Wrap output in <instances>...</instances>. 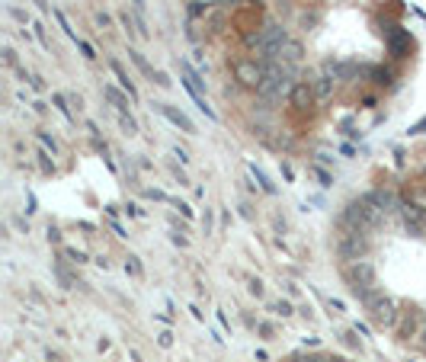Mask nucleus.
Masks as SVG:
<instances>
[{"label": "nucleus", "mask_w": 426, "mask_h": 362, "mask_svg": "<svg viewBox=\"0 0 426 362\" xmlns=\"http://www.w3.org/2000/svg\"><path fill=\"white\" fill-rule=\"evenodd\" d=\"M234 77H237L244 87L259 90V84L266 81V61H259V58H241V61L234 65Z\"/></svg>", "instance_id": "1"}, {"label": "nucleus", "mask_w": 426, "mask_h": 362, "mask_svg": "<svg viewBox=\"0 0 426 362\" xmlns=\"http://www.w3.org/2000/svg\"><path fill=\"white\" fill-rule=\"evenodd\" d=\"M365 251H369V241L362 231H346L337 244V253H340L346 263H356V260H365Z\"/></svg>", "instance_id": "2"}, {"label": "nucleus", "mask_w": 426, "mask_h": 362, "mask_svg": "<svg viewBox=\"0 0 426 362\" xmlns=\"http://www.w3.org/2000/svg\"><path fill=\"white\" fill-rule=\"evenodd\" d=\"M385 42H388V52L391 58H407L410 55V48H414V39H410L407 29H401V26H391L388 32H385Z\"/></svg>", "instance_id": "3"}, {"label": "nucleus", "mask_w": 426, "mask_h": 362, "mask_svg": "<svg viewBox=\"0 0 426 362\" xmlns=\"http://www.w3.org/2000/svg\"><path fill=\"white\" fill-rule=\"evenodd\" d=\"M369 315L379 327H394V321H398V308H394V301H391L388 295H379L369 305Z\"/></svg>", "instance_id": "4"}, {"label": "nucleus", "mask_w": 426, "mask_h": 362, "mask_svg": "<svg viewBox=\"0 0 426 362\" xmlns=\"http://www.w3.org/2000/svg\"><path fill=\"white\" fill-rule=\"evenodd\" d=\"M154 109L164 116V119L170 122V125H176L180 131H186V135H195V125H193V119L186 116L183 109H176V106H170V103H154Z\"/></svg>", "instance_id": "5"}, {"label": "nucleus", "mask_w": 426, "mask_h": 362, "mask_svg": "<svg viewBox=\"0 0 426 362\" xmlns=\"http://www.w3.org/2000/svg\"><path fill=\"white\" fill-rule=\"evenodd\" d=\"M346 279L352 286H375V266L369 260H356L346 266Z\"/></svg>", "instance_id": "6"}, {"label": "nucleus", "mask_w": 426, "mask_h": 362, "mask_svg": "<svg viewBox=\"0 0 426 362\" xmlns=\"http://www.w3.org/2000/svg\"><path fill=\"white\" fill-rule=\"evenodd\" d=\"M301 58H305V48H301V42H298V39H288V42H282V48L276 52V58H273V61H282V65H292V67H295Z\"/></svg>", "instance_id": "7"}, {"label": "nucleus", "mask_w": 426, "mask_h": 362, "mask_svg": "<svg viewBox=\"0 0 426 362\" xmlns=\"http://www.w3.org/2000/svg\"><path fill=\"white\" fill-rule=\"evenodd\" d=\"M288 100H292V106H295L298 112H308V106L315 103V90H311V84H308V81H298Z\"/></svg>", "instance_id": "8"}, {"label": "nucleus", "mask_w": 426, "mask_h": 362, "mask_svg": "<svg viewBox=\"0 0 426 362\" xmlns=\"http://www.w3.org/2000/svg\"><path fill=\"white\" fill-rule=\"evenodd\" d=\"M109 71H112V74H116V81H119V87H122V90L129 93L131 100H138V90H135V84H131V77L125 74V71H122V65H119V61H116V58H112V61H109Z\"/></svg>", "instance_id": "9"}, {"label": "nucleus", "mask_w": 426, "mask_h": 362, "mask_svg": "<svg viewBox=\"0 0 426 362\" xmlns=\"http://www.w3.org/2000/svg\"><path fill=\"white\" fill-rule=\"evenodd\" d=\"M103 96H106V100H109L112 106H116V112H129V100H131V96H125V93L116 90L112 84L103 87Z\"/></svg>", "instance_id": "10"}, {"label": "nucleus", "mask_w": 426, "mask_h": 362, "mask_svg": "<svg viewBox=\"0 0 426 362\" xmlns=\"http://www.w3.org/2000/svg\"><path fill=\"white\" fill-rule=\"evenodd\" d=\"M369 199H372V202H375V205H379V209H381V212H385V215H388V212H394V205H398V199H394V195H391L388 189H372V193H369Z\"/></svg>", "instance_id": "11"}, {"label": "nucleus", "mask_w": 426, "mask_h": 362, "mask_svg": "<svg viewBox=\"0 0 426 362\" xmlns=\"http://www.w3.org/2000/svg\"><path fill=\"white\" fill-rule=\"evenodd\" d=\"M308 84H311L315 96H321V100L330 96V90H334V81H330V77H315V81H308Z\"/></svg>", "instance_id": "12"}, {"label": "nucleus", "mask_w": 426, "mask_h": 362, "mask_svg": "<svg viewBox=\"0 0 426 362\" xmlns=\"http://www.w3.org/2000/svg\"><path fill=\"white\" fill-rule=\"evenodd\" d=\"M407 205H414V209H420V212L426 215V186H417V189H410Z\"/></svg>", "instance_id": "13"}, {"label": "nucleus", "mask_w": 426, "mask_h": 362, "mask_svg": "<svg viewBox=\"0 0 426 362\" xmlns=\"http://www.w3.org/2000/svg\"><path fill=\"white\" fill-rule=\"evenodd\" d=\"M119 125H122V131H125L129 138H131V135H138V122L131 119L129 112H119Z\"/></svg>", "instance_id": "14"}, {"label": "nucleus", "mask_w": 426, "mask_h": 362, "mask_svg": "<svg viewBox=\"0 0 426 362\" xmlns=\"http://www.w3.org/2000/svg\"><path fill=\"white\" fill-rule=\"evenodd\" d=\"M129 58H131V61H135V65H138V71H141V74H148V77H154V74H158V71H151V65H148V61H145V58H141V52L129 48Z\"/></svg>", "instance_id": "15"}, {"label": "nucleus", "mask_w": 426, "mask_h": 362, "mask_svg": "<svg viewBox=\"0 0 426 362\" xmlns=\"http://www.w3.org/2000/svg\"><path fill=\"white\" fill-rule=\"evenodd\" d=\"M369 74L375 77V84H379V87H388L391 84V71H385V67H369Z\"/></svg>", "instance_id": "16"}, {"label": "nucleus", "mask_w": 426, "mask_h": 362, "mask_svg": "<svg viewBox=\"0 0 426 362\" xmlns=\"http://www.w3.org/2000/svg\"><path fill=\"white\" fill-rule=\"evenodd\" d=\"M32 29H36V39L42 42V48H45V52H52V39H48L45 26H42V23H32Z\"/></svg>", "instance_id": "17"}, {"label": "nucleus", "mask_w": 426, "mask_h": 362, "mask_svg": "<svg viewBox=\"0 0 426 362\" xmlns=\"http://www.w3.org/2000/svg\"><path fill=\"white\" fill-rule=\"evenodd\" d=\"M251 170H253V177H257V183H259V189H263V193H276V186L269 183L263 170H257V167H251Z\"/></svg>", "instance_id": "18"}, {"label": "nucleus", "mask_w": 426, "mask_h": 362, "mask_svg": "<svg viewBox=\"0 0 426 362\" xmlns=\"http://www.w3.org/2000/svg\"><path fill=\"white\" fill-rule=\"evenodd\" d=\"M55 19H58V23H61V29H65V32H67V36H71V39H74V42H81V36H77L74 29H71V23H67V19H65V13H61V10H55Z\"/></svg>", "instance_id": "19"}, {"label": "nucleus", "mask_w": 426, "mask_h": 362, "mask_svg": "<svg viewBox=\"0 0 426 362\" xmlns=\"http://www.w3.org/2000/svg\"><path fill=\"white\" fill-rule=\"evenodd\" d=\"M52 103H55V106H58V112H65L67 119H74V116H71V106H67V100H65V96H61V93H55V96H52Z\"/></svg>", "instance_id": "20"}, {"label": "nucleus", "mask_w": 426, "mask_h": 362, "mask_svg": "<svg viewBox=\"0 0 426 362\" xmlns=\"http://www.w3.org/2000/svg\"><path fill=\"white\" fill-rule=\"evenodd\" d=\"M39 141H42V145H45V148L52 151V154H58V141L52 138V135H48V131H39Z\"/></svg>", "instance_id": "21"}, {"label": "nucleus", "mask_w": 426, "mask_h": 362, "mask_svg": "<svg viewBox=\"0 0 426 362\" xmlns=\"http://www.w3.org/2000/svg\"><path fill=\"white\" fill-rule=\"evenodd\" d=\"M7 13H10V17H13V19H17V23H23V26H26V23H29V17H26V13H23V10H19V7H13V3H7Z\"/></svg>", "instance_id": "22"}, {"label": "nucleus", "mask_w": 426, "mask_h": 362, "mask_svg": "<svg viewBox=\"0 0 426 362\" xmlns=\"http://www.w3.org/2000/svg\"><path fill=\"white\" fill-rule=\"evenodd\" d=\"M273 311H276V315H282V317H292V315H295L288 301H276V305H273Z\"/></svg>", "instance_id": "23"}, {"label": "nucleus", "mask_w": 426, "mask_h": 362, "mask_svg": "<svg viewBox=\"0 0 426 362\" xmlns=\"http://www.w3.org/2000/svg\"><path fill=\"white\" fill-rule=\"evenodd\" d=\"M125 270H129L131 276H141V263H138V257H129V260H125Z\"/></svg>", "instance_id": "24"}, {"label": "nucleus", "mask_w": 426, "mask_h": 362, "mask_svg": "<svg viewBox=\"0 0 426 362\" xmlns=\"http://www.w3.org/2000/svg\"><path fill=\"white\" fill-rule=\"evenodd\" d=\"M77 45H81V52H84V58H90V61H93V58H96V52H93V45H90V42H84V39H81Z\"/></svg>", "instance_id": "25"}, {"label": "nucleus", "mask_w": 426, "mask_h": 362, "mask_svg": "<svg viewBox=\"0 0 426 362\" xmlns=\"http://www.w3.org/2000/svg\"><path fill=\"white\" fill-rule=\"evenodd\" d=\"M65 253H67V257H71V260H74V263H84V260H87L84 253H81V251H74V247H67Z\"/></svg>", "instance_id": "26"}, {"label": "nucleus", "mask_w": 426, "mask_h": 362, "mask_svg": "<svg viewBox=\"0 0 426 362\" xmlns=\"http://www.w3.org/2000/svg\"><path fill=\"white\" fill-rule=\"evenodd\" d=\"M154 84H158V87H170L167 74H164V71H158V74H154Z\"/></svg>", "instance_id": "27"}, {"label": "nucleus", "mask_w": 426, "mask_h": 362, "mask_svg": "<svg viewBox=\"0 0 426 362\" xmlns=\"http://www.w3.org/2000/svg\"><path fill=\"white\" fill-rule=\"evenodd\" d=\"M173 154L180 158V164H189V151H183V148H173Z\"/></svg>", "instance_id": "28"}, {"label": "nucleus", "mask_w": 426, "mask_h": 362, "mask_svg": "<svg viewBox=\"0 0 426 362\" xmlns=\"http://www.w3.org/2000/svg\"><path fill=\"white\" fill-rule=\"evenodd\" d=\"M176 209H180V212L186 215V218H193V209H189V205H183V202H176Z\"/></svg>", "instance_id": "29"}, {"label": "nucleus", "mask_w": 426, "mask_h": 362, "mask_svg": "<svg viewBox=\"0 0 426 362\" xmlns=\"http://www.w3.org/2000/svg\"><path fill=\"white\" fill-rule=\"evenodd\" d=\"M3 58H7V65H17V55H13V48H7V52H3Z\"/></svg>", "instance_id": "30"}, {"label": "nucleus", "mask_w": 426, "mask_h": 362, "mask_svg": "<svg viewBox=\"0 0 426 362\" xmlns=\"http://www.w3.org/2000/svg\"><path fill=\"white\" fill-rule=\"evenodd\" d=\"M321 362H350V359H343V356H321Z\"/></svg>", "instance_id": "31"}, {"label": "nucleus", "mask_w": 426, "mask_h": 362, "mask_svg": "<svg viewBox=\"0 0 426 362\" xmlns=\"http://www.w3.org/2000/svg\"><path fill=\"white\" fill-rule=\"evenodd\" d=\"M170 343H173V337H170L167 330H164V334H160V346H170Z\"/></svg>", "instance_id": "32"}, {"label": "nucleus", "mask_w": 426, "mask_h": 362, "mask_svg": "<svg viewBox=\"0 0 426 362\" xmlns=\"http://www.w3.org/2000/svg\"><path fill=\"white\" fill-rule=\"evenodd\" d=\"M131 7H135V13H145V0H131Z\"/></svg>", "instance_id": "33"}, {"label": "nucleus", "mask_w": 426, "mask_h": 362, "mask_svg": "<svg viewBox=\"0 0 426 362\" xmlns=\"http://www.w3.org/2000/svg\"><path fill=\"white\" fill-rule=\"evenodd\" d=\"M32 3H36V7L42 10V13H48V3H45V0H32Z\"/></svg>", "instance_id": "34"}, {"label": "nucleus", "mask_w": 426, "mask_h": 362, "mask_svg": "<svg viewBox=\"0 0 426 362\" xmlns=\"http://www.w3.org/2000/svg\"><path fill=\"white\" fill-rule=\"evenodd\" d=\"M423 129H426V119L420 122V125H414V129H410V131H414V135H420V131H423Z\"/></svg>", "instance_id": "35"}, {"label": "nucleus", "mask_w": 426, "mask_h": 362, "mask_svg": "<svg viewBox=\"0 0 426 362\" xmlns=\"http://www.w3.org/2000/svg\"><path fill=\"white\" fill-rule=\"evenodd\" d=\"M199 3H209V7H215V0H199Z\"/></svg>", "instance_id": "36"}]
</instances>
